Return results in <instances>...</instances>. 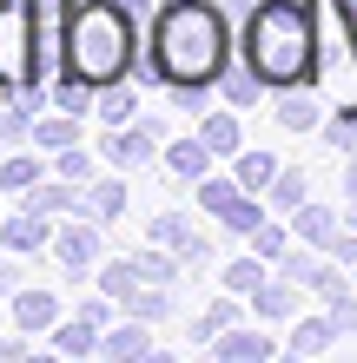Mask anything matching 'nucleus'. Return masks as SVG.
<instances>
[{
  "label": "nucleus",
  "mask_w": 357,
  "mask_h": 363,
  "mask_svg": "<svg viewBox=\"0 0 357 363\" xmlns=\"http://www.w3.org/2000/svg\"><path fill=\"white\" fill-rule=\"evenodd\" d=\"M133 271L145 277V284H172V277H179V258H172V245L153 238V251H133Z\"/></svg>",
  "instance_id": "412c9836"
},
{
  "label": "nucleus",
  "mask_w": 357,
  "mask_h": 363,
  "mask_svg": "<svg viewBox=\"0 0 357 363\" xmlns=\"http://www.w3.org/2000/svg\"><path fill=\"white\" fill-rule=\"evenodd\" d=\"M212 350H219V363H265L271 357V337L265 330H219Z\"/></svg>",
  "instance_id": "f8f14e48"
},
{
  "label": "nucleus",
  "mask_w": 357,
  "mask_h": 363,
  "mask_svg": "<svg viewBox=\"0 0 357 363\" xmlns=\"http://www.w3.org/2000/svg\"><path fill=\"white\" fill-rule=\"evenodd\" d=\"M60 324V297L53 291H13V330L33 337V330H53Z\"/></svg>",
  "instance_id": "9d476101"
},
{
  "label": "nucleus",
  "mask_w": 357,
  "mask_h": 363,
  "mask_svg": "<svg viewBox=\"0 0 357 363\" xmlns=\"http://www.w3.org/2000/svg\"><path fill=\"white\" fill-rule=\"evenodd\" d=\"M331 145H338V152H357V106L344 119H331Z\"/></svg>",
  "instance_id": "4c0bfd02"
},
{
  "label": "nucleus",
  "mask_w": 357,
  "mask_h": 363,
  "mask_svg": "<svg viewBox=\"0 0 357 363\" xmlns=\"http://www.w3.org/2000/svg\"><path fill=\"white\" fill-rule=\"evenodd\" d=\"M0 291H20V277H13V264L0 258Z\"/></svg>",
  "instance_id": "a19ab883"
},
{
  "label": "nucleus",
  "mask_w": 357,
  "mask_h": 363,
  "mask_svg": "<svg viewBox=\"0 0 357 363\" xmlns=\"http://www.w3.org/2000/svg\"><path fill=\"white\" fill-rule=\"evenodd\" d=\"M133 113H139L133 86H119V79H113V86H106V99H99V119H106V125H133Z\"/></svg>",
  "instance_id": "c756f323"
},
{
  "label": "nucleus",
  "mask_w": 357,
  "mask_h": 363,
  "mask_svg": "<svg viewBox=\"0 0 357 363\" xmlns=\"http://www.w3.org/2000/svg\"><path fill=\"white\" fill-rule=\"evenodd\" d=\"M119 211H126V185H119V179L87 185V218H99V225H106V218H119Z\"/></svg>",
  "instance_id": "b1692460"
},
{
  "label": "nucleus",
  "mask_w": 357,
  "mask_h": 363,
  "mask_svg": "<svg viewBox=\"0 0 357 363\" xmlns=\"http://www.w3.org/2000/svg\"><path fill=\"white\" fill-rule=\"evenodd\" d=\"M0 185H7V191H20V199H27V191L40 185V159H27V152H13V159H0Z\"/></svg>",
  "instance_id": "a878e982"
},
{
  "label": "nucleus",
  "mask_w": 357,
  "mask_h": 363,
  "mask_svg": "<svg viewBox=\"0 0 357 363\" xmlns=\"http://www.w3.org/2000/svg\"><path fill=\"white\" fill-rule=\"evenodd\" d=\"M258 284H265V258H232L225 264V291L232 297H251Z\"/></svg>",
  "instance_id": "cd10ccee"
},
{
  "label": "nucleus",
  "mask_w": 357,
  "mask_h": 363,
  "mask_svg": "<svg viewBox=\"0 0 357 363\" xmlns=\"http://www.w3.org/2000/svg\"><path fill=\"white\" fill-rule=\"evenodd\" d=\"M119 304H126V311H133V317H139V324H159V317H165V311H172V304H165V284H145V277H139V284H133V291H126V297H119Z\"/></svg>",
  "instance_id": "4be33fe9"
},
{
  "label": "nucleus",
  "mask_w": 357,
  "mask_h": 363,
  "mask_svg": "<svg viewBox=\"0 0 357 363\" xmlns=\"http://www.w3.org/2000/svg\"><path fill=\"white\" fill-rule=\"evenodd\" d=\"M53 350H60V357H93V350H99V324H87V317L53 324Z\"/></svg>",
  "instance_id": "6ab92c4d"
},
{
  "label": "nucleus",
  "mask_w": 357,
  "mask_h": 363,
  "mask_svg": "<svg viewBox=\"0 0 357 363\" xmlns=\"http://www.w3.org/2000/svg\"><path fill=\"white\" fill-rule=\"evenodd\" d=\"M278 119L291 125V133H311V125H318V106H311V99H285V106H278Z\"/></svg>",
  "instance_id": "f704fd0d"
},
{
  "label": "nucleus",
  "mask_w": 357,
  "mask_h": 363,
  "mask_svg": "<svg viewBox=\"0 0 357 363\" xmlns=\"http://www.w3.org/2000/svg\"><path fill=\"white\" fill-rule=\"evenodd\" d=\"M27 205H33V211H47V218H60V211H87V191H79L73 179H60V185H33V191H27Z\"/></svg>",
  "instance_id": "4468645a"
},
{
  "label": "nucleus",
  "mask_w": 357,
  "mask_h": 363,
  "mask_svg": "<svg viewBox=\"0 0 357 363\" xmlns=\"http://www.w3.org/2000/svg\"><path fill=\"white\" fill-rule=\"evenodd\" d=\"M331 324H338V330H357V297H351V291L331 304Z\"/></svg>",
  "instance_id": "58836bf2"
},
{
  "label": "nucleus",
  "mask_w": 357,
  "mask_h": 363,
  "mask_svg": "<svg viewBox=\"0 0 357 363\" xmlns=\"http://www.w3.org/2000/svg\"><path fill=\"white\" fill-rule=\"evenodd\" d=\"M344 191L357 199V152H351V165H344Z\"/></svg>",
  "instance_id": "79ce46f5"
},
{
  "label": "nucleus",
  "mask_w": 357,
  "mask_h": 363,
  "mask_svg": "<svg viewBox=\"0 0 357 363\" xmlns=\"http://www.w3.org/2000/svg\"><path fill=\"white\" fill-rule=\"evenodd\" d=\"M331 337H338L331 317H298V324H291V357H318Z\"/></svg>",
  "instance_id": "aec40b11"
},
{
  "label": "nucleus",
  "mask_w": 357,
  "mask_h": 363,
  "mask_svg": "<svg viewBox=\"0 0 357 363\" xmlns=\"http://www.w3.org/2000/svg\"><path fill=\"white\" fill-rule=\"evenodd\" d=\"M53 159H60V179H73V185H87V179H93V159L79 152V145H67V152H53Z\"/></svg>",
  "instance_id": "c9c22d12"
},
{
  "label": "nucleus",
  "mask_w": 357,
  "mask_h": 363,
  "mask_svg": "<svg viewBox=\"0 0 357 363\" xmlns=\"http://www.w3.org/2000/svg\"><path fill=\"white\" fill-rule=\"evenodd\" d=\"M79 317H87V324H106L113 304H106V297H87V304H79Z\"/></svg>",
  "instance_id": "ea45409f"
},
{
  "label": "nucleus",
  "mask_w": 357,
  "mask_h": 363,
  "mask_svg": "<svg viewBox=\"0 0 357 363\" xmlns=\"http://www.w3.org/2000/svg\"><path fill=\"white\" fill-rule=\"evenodd\" d=\"M278 264H285V277H291V284H318V277H324V264H318V258H298V251H285Z\"/></svg>",
  "instance_id": "e433bc0d"
},
{
  "label": "nucleus",
  "mask_w": 357,
  "mask_h": 363,
  "mask_svg": "<svg viewBox=\"0 0 357 363\" xmlns=\"http://www.w3.org/2000/svg\"><path fill=\"white\" fill-rule=\"evenodd\" d=\"M258 86H265V79H258V73L245 67V73H225V86H219V99H225V106H251V99H258Z\"/></svg>",
  "instance_id": "7c9ffc66"
},
{
  "label": "nucleus",
  "mask_w": 357,
  "mask_h": 363,
  "mask_svg": "<svg viewBox=\"0 0 357 363\" xmlns=\"http://www.w3.org/2000/svg\"><path fill=\"white\" fill-rule=\"evenodd\" d=\"M99 152H106V165L133 172V165H145V159H153V133H145V125H113V133L99 139Z\"/></svg>",
  "instance_id": "1a4fd4ad"
},
{
  "label": "nucleus",
  "mask_w": 357,
  "mask_h": 363,
  "mask_svg": "<svg viewBox=\"0 0 357 363\" xmlns=\"http://www.w3.org/2000/svg\"><path fill=\"white\" fill-rule=\"evenodd\" d=\"M40 79V13L33 0H0V93Z\"/></svg>",
  "instance_id": "20e7f679"
},
{
  "label": "nucleus",
  "mask_w": 357,
  "mask_h": 363,
  "mask_svg": "<svg viewBox=\"0 0 357 363\" xmlns=\"http://www.w3.org/2000/svg\"><path fill=\"white\" fill-rule=\"evenodd\" d=\"M53 231H47V211L20 205L13 218H0V251H13V258H27V251H47Z\"/></svg>",
  "instance_id": "6e6552de"
},
{
  "label": "nucleus",
  "mask_w": 357,
  "mask_h": 363,
  "mask_svg": "<svg viewBox=\"0 0 357 363\" xmlns=\"http://www.w3.org/2000/svg\"><path fill=\"white\" fill-rule=\"evenodd\" d=\"M199 139L212 145L219 159H232V152H245V145H238V106H225V113H212V119L199 125Z\"/></svg>",
  "instance_id": "dca6fc26"
},
{
  "label": "nucleus",
  "mask_w": 357,
  "mask_h": 363,
  "mask_svg": "<svg viewBox=\"0 0 357 363\" xmlns=\"http://www.w3.org/2000/svg\"><path fill=\"white\" fill-rule=\"evenodd\" d=\"M53 258L67 264L73 277H87V271L99 264V218H93V225H79V218H73L67 231H53Z\"/></svg>",
  "instance_id": "0eeeda50"
},
{
  "label": "nucleus",
  "mask_w": 357,
  "mask_h": 363,
  "mask_svg": "<svg viewBox=\"0 0 357 363\" xmlns=\"http://www.w3.org/2000/svg\"><path fill=\"white\" fill-rule=\"evenodd\" d=\"M291 218H298V238H304V245L331 251V238H338V211H331V205H298Z\"/></svg>",
  "instance_id": "2eb2a0df"
},
{
  "label": "nucleus",
  "mask_w": 357,
  "mask_h": 363,
  "mask_svg": "<svg viewBox=\"0 0 357 363\" xmlns=\"http://www.w3.org/2000/svg\"><path fill=\"white\" fill-rule=\"evenodd\" d=\"M60 60L73 79L106 93L113 79L133 73V13L119 0H67V27H60Z\"/></svg>",
  "instance_id": "f03ea898"
},
{
  "label": "nucleus",
  "mask_w": 357,
  "mask_h": 363,
  "mask_svg": "<svg viewBox=\"0 0 357 363\" xmlns=\"http://www.w3.org/2000/svg\"><path fill=\"white\" fill-rule=\"evenodd\" d=\"M251 251H258L265 264H278V258H285V231H278V225H258V231H251Z\"/></svg>",
  "instance_id": "72a5a7b5"
},
{
  "label": "nucleus",
  "mask_w": 357,
  "mask_h": 363,
  "mask_svg": "<svg viewBox=\"0 0 357 363\" xmlns=\"http://www.w3.org/2000/svg\"><path fill=\"white\" fill-rule=\"evenodd\" d=\"M199 205L212 211V218L232 231V238H251V231L265 225V211L251 205V191H245L238 179H212V172H205V179H199Z\"/></svg>",
  "instance_id": "39448f33"
},
{
  "label": "nucleus",
  "mask_w": 357,
  "mask_h": 363,
  "mask_svg": "<svg viewBox=\"0 0 357 363\" xmlns=\"http://www.w3.org/2000/svg\"><path fill=\"white\" fill-rule=\"evenodd\" d=\"M93 93H99V86H87V79H73V73H67V79H60V93H53V106H60V113H79V119H87L93 106H99Z\"/></svg>",
  "instance_id": "c85d7f7f"
},
{
  "label": "nucleus",
  "mask_w": 357,
  "mask_h": 363,
  "mask_svg": "<svg viewBox=\"0 0 357 363\" xmlns=\"http://www.w3.org/2000/svg\"><path fill=\"white\" fill-rule=\"evenodd\" d=\"M0 357H13V344H7V337H0Z\"/></svg>",
  "instance_id": "37998d69"
},
{
  "label": "nucleus",
  "mask_w": 357,
  "mask_h": 363,
  "mask_svg": "<svg viewBox=\"0 0 357 363\" xmlns=\"http://www.w3.org/2000/svg\"><path fill=\"white\" fill-rule=\"evenodd\" d=\"M212 145H205V139H172V145H165V172H172V179H185V185H199L205 172H212Z\"/></svg>",
  "instance_id": "9b49d317"
},
{
  "label": "nucleus",
  "mask_w": 357,
  "mask_h": 363,
  "mask_svg": "<svg viewBox=\"0 0 357 363\" xmlns=\"http://www.w3.org/2000/svg\"><path fill=\"white\" fill-rule=\"evenodd\" d=\"M133 284H139V271H133V258H119V264H106V271H99V291H106V297H126Z\"/></svg>",
  "instance_id": "473e14b6"
},
{
  "label": "nucleus",
  "mask_w": 357,
  "mask_h": 363,
  "mask_svg": "<svg viewBox=\"0 0 357 363\" xmlns=\"http://www.w3.org/2000/svg\"><path fill=\"white\" fill-rule=\"evenodd\" d=\"M351 225H357V199H351Z\"/></svg>",
  "instance_id": "c03bdc74"
},
{
  "label": "nucleus",
  "mask_w": 357,
  "mask_h": 363,
  "mask_svg": "<svg viewBox=\"0 0 357 363\" xmlns=\"http://www.w3.org/2000/svg\"><path fill=\"white\" fill-rule=\"evenodd\" d=\"M232 7H238V0H232Z\"/></svg>",
  "instance_id": "a18cd8bd"
},
{
  "label": "nucleus",
  "mask_w": 357,
  "mask_h": 363,
  "mask_svg": "<svg viewBox=\"0 0 357 363\" xmlns=\"http://www.w3.org/2000/svg\"><path fill=\"white\" fill-rule=\"evenodd\" d=\"M153 238H159V245H172V251H185V258H205V238H199V231L179 218V211H165V218H153Z\"/></svg>",
  "instance_id": "a211bd4d"
},
{
  "label": "nucleus",
  "mask_w": 357,
  "mask_h": 363,
  "mask_svg": "<svg viewBox=\"0 0 357 363\" xmlns=\"http://www.w3.org/2000/svg\"><path fill=\"white\" fill-rule=\"evenodd\" d=\"M331 79H338V106H357V7L331 0Z\"/></svg>",
  "instance_id": "423d86ee"
},
{
  "label": "nucleus",
  "mask_w": 357,
  "mask_h": 363,
  "mask_svg": "<svg viewBox=\"0 0 357 363\" xmlns=\"http://www.w3.org/2000/svg\"><path fill=\"white\" fill-rule=\"evenodd\" d=\"M99 350H106L113 363H133V357L153 350V337H145V324H126V330H106V337H99Z\"/></svg>",
  "instance_id": "5701e85b"
},
{
  "label": "nucleus",
  "mask_w": 357,
  "mask_h": 363,
  "mask_svg": "<svg viewBox=\"0 0 357 363\" xmlns=\"http://www.w3.org/2000/svg\"><path fill=\"white\" fill-rule=\"evenodd\" d=\"M271 205H278V211H298L304 205V172H278V179H271Z\"/></svg>",
  "instance_id": "2f4dec72"
},
{
  "label": "nucleus",
  "mask_w": 357,
  "mask_h": 363,
  "mask_svg": "<svg viewBox=\"0 0 357 363\" xmlns=\"http://www.w3.org/2000/svg\"><path fill=\"white\" fill-rule=\"evenodd\" d=\"M245 67L265 86H304L318 67V33H311L304 0H258L245 20Z\"/></svg>",
  "instance_id": "7ed1b4c3"
},
{
  "label": "nucleus",
  "mask_w": 357,
  "mask_h": 363,
  "mask_svg": "<svg viewBox=\"0 0 357 363\" xmlns=\"http://www.w3.org/2000/svg\"><path fill=\"white\" fill-rule=\"evenodd\" d=\"M298 304H304L298 284H271V277H265V284L251 291V311H258L265 324H291V317H298Z\"/></svg>",
  "instance_id": "ddd939ff"
},
{
  "label": "nucleus",
  "mask_w": 357,
  "mask_h": 363,
  "mask_svg": "<svg viewBox=\"0 0 357 363\" xmlns=\"http://www.w3.org/2000/svg\"><path fill=\"white\" fill-rule=\"evenodd\" d=\"M33 145H40V152H67V145H79V113L33 119Z\"/></svg>",
  "instance_id": "f3484780"
},
{
  "label": "nucleus",
  "mask_w": 357,
  "mask_h": 363,
  "mask_svg": "<svg viewBox=\"0 0 357 363\" xmlns=\"http://www.w3.org/2000/svg\"><path fill=\"white\" fill-rule=\"evenodd\" d=\"M232 317H238V311H232V291H225L219 304H205V311L192 317V337H199V344H212L219 330H232Z\"/></svg>",
  "instance_id": "393cba45"
},
{
  "label": "nucleus",
  "mask_w": 357,
  "mask_h": 363,
  "mask_svg": "<svg viewBox=\"0 0 357 363\" xmlns=\"http://www.w3.org/2000/svg\"><path fill=\"white\" fill-rule=\"evenodd\" d=\"M232 60V27H225L219 0H165L153 20V73L179 93H205L225 79Z\"/></svg>",
  "instance_id": "f257e3e1"
},
{
  "label": "nucleus",
  "mask_w": 357,
  "mask_h": 363,
  "mask_svg": "<svg viewBox=\"0 0 357 363\" xmlns=\"http://www.w3.org/2000/svg\"><path fill=\"white\" fill-rule=\"evenodd\" d=\"M271 179H278V159L271 152H245L238 159V185L245 191H271Z\"/></svg>",
  "instance_id": "bb28decb"
}]
</instances>
